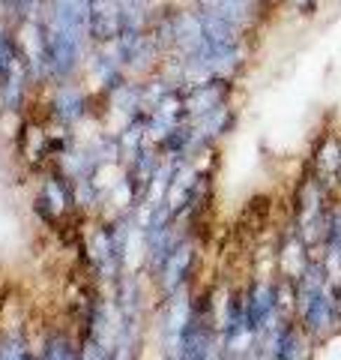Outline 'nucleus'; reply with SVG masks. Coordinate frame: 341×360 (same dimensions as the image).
<instances>
[{
	"label": "nucleus",
	"instance_id": "nucleus-9",
	"mask_svg": "<svg viewBox=\"0 0 341 360\" xmlns=\"http://www.w3.org/2000/svg\"><path fill=\"white\" fill-rule=\"evenodd\" d=\"M192 6L203 9V13L219 15L222 21H227L231 27H236L246 37H255L260 30V21L267 15L252 4V0H189Z\"/></svg>",
	"mask_w": 341,
	"mask_h": 360
},
{
	"label": "nucleus",
	"instance_id": "nucleus-6",
	"mask_svg": "<svg viewBox=\"0 0 341 360\" xmlns=\"http://www.w3.org/2000/svg\"><path fill=\"white\" fill-rule=\"evenodd\" d=\"M15 150L30 172H42V168L54 165L51 153V135H48V120L42 117H21L18 132H15Z\"/></svg>",
	"mask_w": 341,
	"mask_h": 360
},
{
	"label": "nucleus",
	"instance_id": "nucleus-13",
	"mask_svg": "<svg viewBox=\"0 0 341 360\" xmlns=\"http://www.w3.org/2000/svg\"><path fill=\"white\" fill-rule=\"evenodd\" d=\"M45 6V0H0V15H4L9 25H25V21L39 18Z\"/></svg>",
	"mask_w": 341,
	"mask_h": 360
},
{
	"label": "nucleus",
	"instance_id": "nucleus-11",
	"mask_svg": "<svg viewBox=\"0 0 341 360\" xmlns=\"http://www.w3.org/2000/svg\"><path fill=\"white\" fill-rule=\"evenodd\" d=\"M236 115H240L236 103H227V105H219L215 111H210V115H203L198 120H189L198 148L203 150V148H210V144H219L225 135L236 127Z\"/></svg>",
	"mask_w": 341,
	"mask_h": 360
},
{
	"label": "nucleus",
	"instance_id": "nucleus-2",
	"mask_svg": "<svg viewBox=\"0 0 341 360\" xmlns=\"http://www.w3.org/2000/svg\"><path fill=\"white\" fill-rule=\"evenodd\" d=\"M45 120L63 123V127H81V123L96 117V96L90 94L84 82H63L39 87Z\"/></svg>",
	"mask_w": 341,
	"mask_h": 360
},
{
	"label": "nucleus",
	"instance_id": "nucleus-12",
	"mask_svg": "<svg viewBox=\"0 0 341 360\" xmlns=\"http://www.w3.org/2000/svg\"><path fill=\"white\" fill-rule=\"evenodd\" d=\"M21 60V49H18V37H15V25L0 15V84L9 78V72L15 70V63Z\"/></svg>",
	"mask_w": 341,
	"mask_h": 360
},
{
	"label": "nucleus",
	"instance_id": "nucleus-15",
	"mask_svg": "<svg viewBox=\"0 0 341 360\" xmlns=\"http://www.w3.org/2000/svg\"><path fill=\"white\" fill-rule=\"evenodd\" d=\"M252 4L260 9V13H264V15H269L272 13V9H276L279 4H281V0H252Z\"/></svg>",
	"mask_w": 341,
	"mask_h": 360
},
{
	"label": "nucleus",
	"instance_id": "nucleus-1",
	"mask_svg": "<svg viewBox=\"0 0 341 360\" xmlns=\"http://www.w3.org/2000/svg\"><path fill=\"white\" fill-rule=\"evenodd\" d=\"M297 321L314 342H326L329 336L341 333V295L326 279L321 262H312L297 283Z\"/></svg>",
	"mask_w": 341,
	"mask_h": 360
},
{
	"label": "nucleus",
	"instance_id": "nucleus-4",
	"mask_svg": "<svg viewBox=\"0 0 341 360\" xmlns=\"http://www.w3.org/2000/svg\"><path fill=\"white\" fill-rule=\"evenodd\" d=\"M114 49L120 54L123 70L129 72V78H147L159 70L162 63V51L150 37V27L147 30H123Z\"/></svg>",
	"mask_w": 341,
	"mask_h": 360
},
{
	"label": "nucleus",
	"instance_id": "nucleus-8",
	"mask_svg": "<svg viewBox=\"0 0 341 360\" xmlns=\"http://www.w3.org/2000/svg\"><path fill=\"white\" fill-rule=\"evenodd\" d=\"M309 264H312L309 243L300 238L297 225H293V217H288L284 229H279V246H276V267H279V276L300 283Z\"/></svg>",
	"mask_w": 341,
	"mask_h": 360
},
{
	"label": "nucleus",
	"instance_id": "nucleus-5",
	"mask_svg": "<svg viewBox=\"0 0 341 360\" xmlns=\"http://www.w3.org/2000/svg\"><path fill=\"white\" fill-rule=\"evenodd\" d=\"M236 87H240V82H231V78H203L195 84H183L180 94H183L186 120H198L219 105L236 103Z\"/></svg>",
	"mask_w": 341,
	"mask_h": 360
},
{
	"label": "nucleus",
	"instance_id": "nucleus-16",
	"mask_svg": "<svg viewBox=\"0 0 341 360\" xmlns=\"http://www.w3.org/2000/svg\"><path fill=\"white\" fill-rule=\"evenodd\" d=\"M120 4H135V6H156V0H120Z\"/></svg>",
	"mask_w": 341,
	"mask_h": 360
},
{
	"label": "nucleus",
	"instance_id": "nucleus-10",
	"mask_svg": "<svg viewBox=\"0 0 341 360\" xmlns=\"http://www.w3.org/2000/svg\"><path fill=\"white\" fill-rule=\"evenodd\" d=\"M123 30V4L120 0H90L87 9V39L90 45H114Z\"/></svg>",
	"mask_w": 341,
	"mask_h": 360
},
{
	"label": "nucleus",
	"instance_id": "nucleus-3",
	"mask_svg": "<svg viewBox=\"0 0 341 360\" xmlns=\"http://www.w3.org/2000/svg\"><path fill=\"white\" fill-rule=\"evenodd\" d=\"M203 246H207V238H198V234H189V238H183L174 246V252L165 258V264L153 276L159 295L168 297L177 288L195 283L203 267Z\"/></svg>",
	"mask_w": 341,
	"mask_h": 360
},
{
	"label": "nucleus",
	"instance_id": "nucleus-14",
	"mask_svg": "<svg viewBox=\"0 0 341 360\" xmlns=\"http://www.w3.org/2000/svg\"><path fill=\"white\" fill-rule=\"evenodd\" d=\"M281 4H288L297 15H305V18H312L317 13V6H321V0H281Z\"/></svg>",
	"mask_w": 341,
	"mask_h": 360
},
{
	"label": "nucleus",
	"instance_id": "nucleus-7",
	"mask_svg": "<svg viewBox=\"0 0 341 360\" xmlns=\"http://www.w3.org/2000/svg\"><path fill=\"white\" fill-rule=\"evenodd\" d=\"M305 168L321 180L333 195H338V174H341V129H326L317 135V141L312 144L309 162Z\"/></svg>",
	"mask_w": 341,
	"mask_h": 360
}]
</instances>
